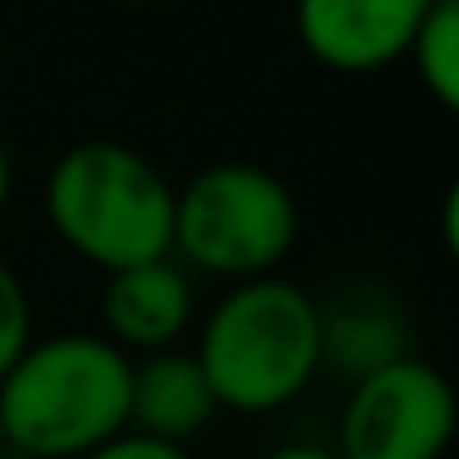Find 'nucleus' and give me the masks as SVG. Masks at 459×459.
<instances>
[{
  "instance_id": "2",
  "label": "nucleus",
  "mask_w": 459,
  "mask_h": 459,
  "mask_svg": "<svg viewBox=\"0 0 459 459\" xmlns=\"http://www.w3.org/2000/svg\"><path fill=\"white\" fill-rule=\"evenodd\" d=\"M173 183L153 159L114 139H84L45 173V222L104 277L173 257Z\"/></svg>"
},
{
  "instance_id": "9",
  "label": "nucleus",
  "mask_w": 459,
  "mask_h": 459,
  "mask_svg": "<svg viewBox=\"0 0 459 459\" xmlns=\"http://www.w3.org/2000/svg\"><path fill=\"white\" fill-rule=\"evenodd\" d=\"M405 60L439 109H459V5H429Z\"/></svg>"
},
{
  "instance_id": "7",
  "label": "nucleus",
  "mask_w": 459,
  "mask_h": 459,
  "mask_svg": "<svg viewBox=\"0 0 459 459\" xmlns=\"http://www.w3.org/2000/svg\"><path fill=\"white\" fill-rule=\"evenodd\" d=\"M104 331L114 346L129 356V351H173L178 336L193 321V287L183 277V267L173 257L163 262H143V267H124L104 277Z\"/></svg>"
},
{
  "instance_id": "16",
  "label": "nucleus",
  "mask_w": 459,
  "mask_h": 459,
  "mask_svg": "<svg viewBox=\"0 0 459 459\" xmlns=\"http://www.w3.org/2000/svg\"><path fill=\"white\" fill-rule=\"evenodd\" d=\"M429 5H459V0H429Z\"/></svg>"
},
{
  "instance_id": "1",
  "label": "nucleus",
  "mask_w": 459,
  "mask_h": 459,
  "mask_svg": "<svg viewBox=\"0 0 459 459\" xmlns=\"http://www.w3.org/2000/svg\"><path fill=\"white\" fill-rule=\"evenodd\" d=\"M134 360L94 331L30 341L0 376L11 449L30 459H84L129 429Z\"/></svg>"
},
{
  "instance_id": "5",
  "label": "nucleus",
  "mask_w": 459,
  "mask_h": 459,
  "mask_svg": "<svg viewBox=\"0 0 459 459\" xmlns=\"http://www.w3.org/2000/svg\"><path fill=\"white\" fill-rule=\"evenodd\" d=\"M455 439V390L429 360L395 356L356 376L341 410V459H439Z\"/></svg>"
},
{
  "instance_id": "12",
  "label": "nucleus",
  "mask_w": 459,
  "mask_h": 459,
  "mask_svg": "<svg viewBox=\"0 0 459 459\" xmlns=\"http://www.w3.org/2000/svg\"><path fill=\"white\" fill-rule=\"evenodd\" d=\"M267 459H341V455L326 445H281V449H272Z\"/></svg>"
},
{
  "instance_id": "6",
  "label": "nucleus",
  "mask_w": 459,
  "mask_h": 459,
  "mask_svg": "<svg viewBox=\"0 0 459 459\" xmlns=\"http://www.w3.org/2000/svg\"><path fill=\"white\" fill-rule=\"evenodd\" d=\"M429 15V0H297L301 50L336 74H376L410 55L420 21Z\"/></svg>"
},
{
  "instance_id": "13",
  "label": "nucleus",
  "mask_w": 459,
  "mask_h": 459,
  "mask_svg": "<svg viewBox=\"0 0 459 459\" xmlns=\"http://www.w3.org/2000/svg\"><path fill=\"white\" fill-rule=\"evenodd\" d=\"M5 203H11V149L0 139V212H5Z\"/></svg>"
},
{
  "instance_id": "4",
  "label": "nucleus",
  "mask_w": 459,
  "mask_h": 459,
  "mask_svg": "<svg viewBox=\"0 0 459 459\" xmlns=\"http://www.w3.org/2000/svg\"><path fill=\"white\" fill-rule=\"evenodd\" d=\"M301 238L291 188L262 163H208L173 193V252L208 277H277Z\"/></svg>"
},
{
  "instance_id": "8",
  "label": "nucleus",
  "mask_w": 459,
  "mask_h": 459,
  "mask_svg": "<svg viewBox=\"0 0 459 459\" xmlns=\"http://www.w3.org/2000/svg\"><path fill=\"white\" fill-rule=\"evenodd\" d=\"M218 415L208 380H203L193 351H153L134 360L129 376V429L163 445H188L208 420Z\"/></svg>"
},
{
  "instance_id": "15",
  "label": "nucleus",
  "mask_w": 459,
  "mask_h": 459,
  "mask_svg": "<svg viewBox=\"0 0 459 459\" xmlns=\"http://www.w3.org/2000/svg\"><path fill=\"white\" fill-rule=\"evenodd\" d=\"M5 449H11V439H5V420H0V455H5Z\"/></svg>"
},
{
  "instance_id": "14",
  "label": "nucleus",
  "mask_w": 459,
  "mask_h": 459,
  "mask_svg": "<svg viewBox=\"0 0 459 459\" xmlns=\"http://www.w3.org/2000/svg\"><path fill=\"white\" fill-rule=\"evenodd\" d=\"M114 5H163V0H114Z\"/></svg>"
},
{
  "instance_id": "10",
  "label": "nucleus",
  "mask_w": 459,
  "mask_h": 459,
  "mask_svg": "<svg viewBox=\"0 0 459 459\" xmlns=\"http://www.w3.org/2000/svg\"><path fill=\"white\" fill-rule=\"evenodd\" d=\"M35 341V311H30V291L15 277L11 262H0V376L21 360V351Z\"/></svg>"
},
{
  "instance_id": "3",
  "label": "nucleus",
  "mask_w": 459,
  "mask_h": 459,
  "mask_svg": "<svg viewBox=\"0 0 459 459\" xmlns=\"http://www.w3.org/2000/svg\"><path fill=\"white\" fill-rule=\"evenodd\" d=\"M218 410L272 415L321 370V307L281 277L238 281L208 311L193 346Z\"/></svg>"
},
{
  "instance_id": "11",
  "label": "nucleus",
  "mask_w": 459,
  "mask_h": 459,
  "mask_svg": "<svg viewBox=\"0 0 459 459\" xmlns=\"http://www.w3.org/2000/svg\"><path fill=\"white\" fill-rule=\"evenodd\" d=\"M84 459H193V455H188V449H178V445L143 439V435H134V429H124V435H114L109 445H100L94 455H84Z\"/></svg>"
}]
</instances>
